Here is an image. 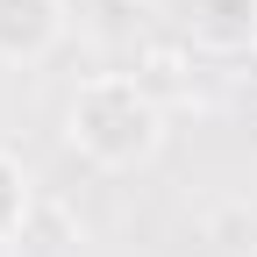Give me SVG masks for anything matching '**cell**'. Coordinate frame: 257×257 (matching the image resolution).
<instances>
[{"label":"cell","instance_id":"3957f363","mask_svg":"<svg viewBox=\"0 0 257 257\" xmlns=\"http://www.w3.org/2000/svg\"><path fill=\"white\" fill-rule=\"evenodd\" d=\"M186 43L207 57H236L257 43V0H186Z\"/></svg>","mask_w":257,"mask_h":257},{"label":"cell","instance_id":"277c9868","mask_svg":"<svg viewBox=\"0 0 257 257\" xmlns=\"http://www.w3.org/2000/svg\"><path fill=\"white\" fill-rule=\"evenodd\" d=\"M29 207H36V186H29V165L0 143V243H15L29 229Z\"/></svg>","mask_w":257,"mask_h":257},{"label":"cell","instance_id":"7a4b0ae2","mask_svg":"<svg viewBox=\"0 0 257 257\" xmlns=\"http://www.w3.org/2000/svg\"><path fill=\"white\" fill-rule=\"evenodd\" d=\"M64 43V0H0V64H43Z\"/></svg>","mask_w":257,"mask_h":257},{"label":"cell","instance_id":"6da1fadb","mask_svg":"<svg viewBox=\"0 0 257 257\" xmlns=\"http://www.w3.org/2000/svg\"><path fill=\"white\" fill-rule=\"evenodd\" d=\"M64 143L100 172H136L165 143V107L136 72H93L64 107Z\"/></svg>","mask_w":257,"mask_h":257}]
</instances>
